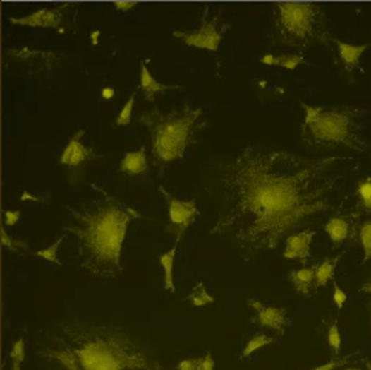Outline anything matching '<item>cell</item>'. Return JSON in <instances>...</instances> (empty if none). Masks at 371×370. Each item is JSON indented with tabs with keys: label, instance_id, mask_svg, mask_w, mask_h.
I'll return each instance as SVG.
<instances>
[{
	"label": "cell",
	"instance_id": "cell-21",
	"mask_svg": "<svg viewBox=\"0 0 371 370\" xmlns=\"http://www.w3.org/2000/svg\"><path fill=\"white\" fill-rule=\"evenodd\" d=\"M279 342V340L277 338H273V336H268L267 333H256L253 338L245 344V347H243L241 357L242 358H248L250 355H253V353L264 349L267 346H272V344H277Z\"/></svg>",
	"mask_w": 371,
	"mask_h": 370
},
{
	"label": "cell",
	"instance_id": "cell-15",
	"mask_svg": "<svg viewBox=\"0 0 371 370\" xmlns=\"http://www.w3.org/2000/svg\"><path fill=\"white\" fill-rule=\"evenodd\" d=\"M179 88L177 85H164V83L157 82L151 71L147 68L145 62L140 65V82H139V90L143 92V97L147 100H153L157 92H164L166 90H174Z\"/></svg>",
	"mask_w": 371,
	"mask_h": 370
},
{
	"label": "cell",
	"instance_id": "cell-11",
	"mask_svg": "<svg viewBox=\"0 0 371 370\" xmlns=\"http://www.w3.org/2000/svg\"><path fill=\"white\" fill-rule=\"evenodd\" d=\"M315 234L316 233L310 229L290 234V237L285 239L284 258L296 259L300 261L302 264H305L310 259V247L311 242H313Z\"/></svg>",
	"mask_w": 371,
	"mask_h": 370
},
{
	"label": "cell",
	"instance_id": "cell-8",
	"mask_svg": "<svg viewBox=\"0 0 371 370\" xmlns=\"http://www.w3.org/2000/svg\"><path fill=\"white\" fill-rule=\"evenodd\" d=\"M173 36L188 47H195L207 52H217L224 39V30L219 27L217 20H204L200 28L195 31H173Z\"/></svg>",
	"mask_w": 371,
	"mask_h": 370
},
{
	"label": "cell",
	"instance_id": "cell-27",
	"mask_svg": "<svg viewBox=\"0 0 371 370\" xmlns=\"http://www.w3.org/2000/svg\"><path fill=\"white\" fill-rule=\"evenodd\" d=\"M327 338H328V344H330V347L333 350L334 358H337V357H339L341 346H342L341 330H339V326H337V323H333L330 327H328Z\"/></svg>",
	"mask_w": 371,
	"mask_h": 370
},
{
	"label": "cell",
	"instance_id": "cell-12",
	"mask_svg": "<svg viewBox=\"0 0 371 370\" xmlns=\"http://www.w3.org/2000/svg\"><path fill=\"white\" fill-rule=\"evenodd\" d=\"M324 230L334 246H341L348 241L353 234L358 237V227L353 222L351 217L343 215H334L324 225Z\"/></svg>",
	"mask_w": 371,
	"mask_h": 370
},
{
	"label": "cell",
	"instance_id": "cell-7",
	"mask_svg": "<svg viewBox=\"0 0 371 370\" xmlns=\"http://www.w3.org/2000/svg\"><path fill=\"white\" fill-rule=\"evenodd\" d=\"M159 191L162 193L168 204V220H170L168 232L174 234L176 244H177L182 239L185 232H187L197 220L199 208L196 205L195 199H190V201L179 199V198L173 196L171 193H168L162 187H159Z\"/></svg>",
	"mask_w": 371,
	"mask_h": 370
},
{
	"label": "cell",
	"instance_id": "cell-42",
	"mask_svg": "<svg viewBox=\"0 0 371 370\" xmlns=\"http://www.w3.org/2000/svg\"><path fill=\"white\" fill-rule=\"evenodd\" d=\"M342 370H362V369H359V367H345Z\"/></svg>",
	"mask_w": 371,
	"mask_h": 370
},
{
	"label": "cell",
	"instance_id": "cell-5",
	"mask_svg": "<svg viewBox=\"0 0 371 370\" xmlns=\"http://www.w3.org/2000/svg\"><path fill=\"white\" fill-rule=\"evenodd\" d=\"M202 113H204L202 108L183 104L168 113L154 108L153 112L140 117V122L148 129L154 164L160 170H165L168 165L185 157V153L195 141Z\"/></svg>",
	"mask_w": 371,
	"mask_h": 370
},
{
	"label": "cell",
	"instance_id": "cell-25",
	"mask_svg": "<svg viewBox=\"0 0 371 370\" xmlns=\"http://www.w3.org/2000/svg\"><path fill=\"white\" fill-rule=\"evenodd\" d=\"M303 56L300 54H294V53H286L274 57V65L282 66V68L286 70H296L300 64H303Z\"/></svg>",
	"mask_w": 371,
	"mask_h": 370
},
{
	"label": "cell",
	"instance_id": "cell-20",
	"mask_svg": "<svg viewBox=\"0 0 371 370\" xmlns=\"http://www.w3.org/2000/svg\"><path fill=\"white\" fill-rule=\"evenodd\" d=\"M354 195L358 198L359 212L371 215V176H365L358 182Z\"/></svg>",
	"mask_w": 371,
	"mask_h": 370
},
{
	"label": "cell",
	"instance_id": "cell-19",
	"mask_svg": "<svg viewBox=\"0 0 371 370\" xmlns=\"http://www.w3.org/2000/svg\"><path fill=\"white\" fill-rule=\"evenodd\" d=\"M339 259H341V255H337L334 258H325L322 263L317 264L316 280H315L316 287H324V285H327L333 280L336 267L337 264H339Z\"/></svg>",
	"mask_w": 371,
	"mask_h": 370
},
{
	"label": "cell",
	"instance_id": "cell-10",
	"mask_svg": "<svg viewBox=\"0 0 371 370\" xmlns=\"http://www.w3.org/2000/svg\"><path fill=\"white\" fill-rule=\"evenodd\" d=\"M83 134H85V130H79L70 139L68 144L63 148L61 157H59V164L68 168H78L92 156V148H88L82 142Z\"/></svg>",
	"mask_w": 371,
	"mask_h": 370
},
{
	"label": "cell",
	"instance_id": "cell-9",
	"mask_svg": "<svg viewBox=\"0 0 371 370\" xmlns=\"http://www.w3.org/2000/svg\"><path fill=\"white\" fill-rule=\"evenodd\" d=\"M247 304L250 309L255 310V323H257L260 327H265V329L277 332L281 336L285 335V329L290 326V318L286 315L285 309L264 304L262 301L256 298H248Z\"/></svg>",
	"mask_w": 371,
	"mask_h": 370
},
{
	"label": "cell",
	"instance_id": "cell-4",
	"mask_svg": "<svg viewBox=\"0 0 371 370\" xmlns=\"http://www.w3.org/2000/svg\"><path fill=\"white\" fill-rule=\"evenodd\" d=\"M305 117L300 127L302 142L316 151L328 153L337 148L367 151L368 144L362 136V117L365 112L351 107L302 105Z\"/></svg>",
	"mask_w": 371,
	"mask_h": 370
},
{
	"label": "cell",
	"instance_id": "cell-28",
	"mask_svg": "<svg viewBox=\"0 0 371 370\" xmlns=\"http://www.w3.org/2000/svg\"><path fill=\"white\" fill-rule=\"evenodd\" d=\"M134 99H136V95H131L130 99L126 100L125 105L122 107V110L117 114L116 125L117 127H126L131 122V116H133V108H134Z\"/></svg>",
	"mask_w": 371,
	"mask_h": 370
},
{
	"label": "cell",
	"instance_id": "cell-18",
	"mask_svg": "<svg viewBox=\"0 0 371 370\" xmlns=\"http://www.w3.org/2000/svg\"><path fill=\"white\" fill-rule=\"evenodd\" d=\"M177 255V246H174L171 250L165 251L159 256V264L164 270V289L170 293H176V285H174V259Z\"/></svg>",
	"mask_w": 371,
	"mask_h": 370
},
{
	"label": "cell",
	"instance_id": "cell-35",
	"mask_svg": "<svg viewBox=\"0 0 371 370\" xmlns=\"http://www.w3.org/2000/svg\"><path fill=\"white\" fill-rule=\"evenodd\" d=\"M20 201H22V203H27V201H30V203H45V198H39V196H32V195H30V193L28 191H23L22 193V195H20V198H19Z\"/></svg>",
	"mask_w": 371,
	"mask_h": 370
},
{
	"label": "cell",
	"instance_id": "cell-34",
	"mask_svg": "<svg viewBox=\"0 0 371 370\" xmlns=\"http://www.w3.org/2000/svg\"><path fill=\"white\" fill-rule=\"evenodd\" d=\"M177 370H197V358L181 359L177 364Z\"/></svg>",
	"mask_w": 371,
	"mask_h": 370
},
{
	"label": "cell",
	"instance_id": "cell-14",
	"mask_svg": "<svg viewBox=\"0 0 371 370\" xmlns=\"http://www.w3.org/2000/svg\"><path fill=\"white\" fill-rule=\"evenodd\" d=\"M147 168H148V157H147L145 147H140V150L138 151H130V153H126L119 164V172L130 176L142 174L143 172H147Z\"/></svg>",
	"mask_w": 371,
	"mask_h": 370
},
{
	"label": "cell",
	"instance_id": "cell-26",
	"mask_svg": "<svg viewBox=\"0 0 371 370\" xmlns=\"http://www.w3.org/2000/svg\"><path fill=\"white\" fill-rule=\"evenodd\" d=\"M10 359H11V370H22V364H23V359H25V341H23V338H19L18 341L13 342Z\"/></svg>",
	"mask_w": 371,
	"mask_h": 370
},
{
	"label": "cell",
	"instance_id": "cell-29",
	"mask_svg": "<svg viewBox=\"0 0 371 370\" xmlns=\"http://www.w3.org/2000/svg\"><path fill=\"white\" fill-rule=\"evenodd\" d=\"M0 242H2V247L5 250H11V251L25 250V249L30 247L28 244H25L23 241L11 238L10 234H8V232L4 229V227H2V230H0Z\"/></svg>",
	"mask_w": 371,
	"mask_h": 370
},
{
	"label": "cell",
	"instance_id": "cell-17",
	"mask_svg": "<svg viewBox=\"0 0 371 370\" xmlns=\"http://www.w3.org/2000/svg\"><path fill=\"white\" fill-rule=\"evenodd\" d=\"M334 44L337 45V52H339L345 70L348 71L356 68L360 61V56L365 53V49H368V45H353L342 40H334Z\"/></svg>",
	"mask_w": 371,
	"mask_h": 370
},
{
	"label": "cell",
	"instance_id": "cell-16",
	"mask_svg": "<svg viewBox=\"0 0 371 370\" xmlns=\"http://www.w3.org/2000/svg\"><path fill=\"white\" fill-rule=\"evenodd\" d=\"M316 267L317 264L290 272L288 278L293 284V289L296 290V293H299V295L307 297L311 287H313L315 280H316Z\"/></svg>",
	"mask_w": 371,
	"mask_h": 370
},
{
	"label": "cell",
	"instance_id": "cell-41",
	"mask_svg": "<svg viewBox=\"0 0 371 370\" xmlns=\"http://www.w3.org/2000/svg\"><path fill=\"white\" fill-rule=\"evenodd\" d=\"M364 364H365L367 370H371V359H364Z\"/></svg>",
	"mask_w": 371,
	"mask_h": 370
},
{
	"label": "cell",
	"instance_id": "cell-22",
	"mask_svg": "<svg viewBox=\"0 0 371 370\" xmlns=\"http://www.w3.org/2000/svg\"><path fill=\"white\" fill-rule=\"evenodd\" d=\"M358 241L360 244L362 250H364V259H362V264H367L368 261H371V217L359 224Z\"/></svg>",
	"mask_w": 371,
	"mask_h": 370
},
{
	"label": "cell",
	"instance_id": "cell-32",
	"mask_svg": "<svg viewBox=\"0 0 371 370\" xmlns=\"http://www.w3.org/2000/svg\"><path fill=\"white\" fill-rule=\"evenodd\" d=\"M214 367L216 363L212 353H205L204 357L197 358V370H214Z\"/></svg>",
	"mask_w": 371,
	"mask_h": 370
},
{
	"label": "cell",
	"instance_id": "cell-40",
	"mask_svg": "<svg viewBox=\"0 0 371 370\" xmlns=\"http://www.w3.org/2000/svg\"><path fill=\"white\" fill-rule=\"evenodd\" d=\"M360 292L362 293H368V295H371V278H370V280H367L364 284H362Z\"/></svg>",
	"mask_w": 371,
	"mask_h": 370
},
{
	"label": "cell",
	"instance_id": "cell-13",
	"mask_svg": "<svg viewBox=\"0 0 371 370\" xmlns=\"http://www.w3.org/2000/svg\"><path fill=\"white\" fill-rule=\"evenodd\" d=\"M61 20L62 16L53 10H48V8H42V10L23 16V18L10 19L11 23L28 28H57L61 25Z\"/></svg>",
	"mask_w": 371,
	"mask_h": 370
},
{
	"label": "cell",
	"instance_id": "cell-23",
	"mask_svg": "<svg viewBox=\"0 0 371 370\" xmlns=\"http://www.w3.org/2000/svg\"><path fill=\"white\" fill-rule=\"evenodd\" d=\"M187 301L193 307L199 309V307H205L208 304H213L216 299H214V297L209 295V292L207 290L204 282H197L195 287H193V290L190 292Z\"/></svg>",
	"mask_w": 371,
	"mask_h": 370
},
{
	"label": "cell",
	"instance_id": "cell-31",
	"mask_svg": "<svg viewBox=\"0 0 371 370\" xmlns=\"http://www.w3.org/2000/svg\"><path fill=\"white\" fill-rule=\"evenodd\" d=\"M347 298H348L347 293H345V292L339 287V285L334 284V285H333V302L336 304V307L341 310V309L343 307L345 302H347Z\"/></svg>",
	"mask_w": 371,
	"mask_h": 370
},
{
	"label": "cell",
	"instance_id": "cell-39",
	"mask_svg": "<svg viewBox=\"0 0 371 370\" xmlns=\"http://www.w3.org/2000/svg\"><path fill=\"white\" fill-rule=\"evenodd\" d=\"M274 57L273 54H265L262 56V59H260V62H262L264 65H274Z\"/></svg>",
	"mask_w": 371,
	"mask_h": 370
},
{
	"label": "cell",
	"instance_id": "cell-38",
	"mask_svg": "<svg viewBox=\"0 0 371 370\" xmlns=\"http://www.w3.org/2000/svg\"><path fill=\"white\" fill-rule=\"evenodd\" d=\"M99 37H100V31L99 30H95V31H91V35H90V42H91V45H97L99 44Z\"/></svg>",
	"mask_w": 371,
	"mask_h": 370
},
{
	"label": "cell",
	"instance_id": "cell-37",
	"mask_svg": "<svg viewBox=\"0 0 371 370\" xmlns=\"http://www.w3.org/2000/svg\"><path fill=\"white\" fill-rule=\"evenodd\" d=\"M114 95H116V91L111 87H105V88H102V92H100V96H102V99H107V100L113 99Z\"/></svg>",
	"mask_w": 371,
	"mask_h": 370
},
{
	"label": "cell",
	"instance_id": "cell-6",
	"mask_svg": "<svg viewBox=\"0 0 371 370\" xmlns=\"http://www.w3.org/2000/svg\"><path fill=\"white\" fill-rule=\"evenodd\" d=\"M273 28L279 44L299 49L332 39L325 11L311 2L276 4Z\"/></svg>",
	"mask_w": 371,
	"mask_h": 370
},
{
	"label": "cell",
	"instance_id": "cell-24",
	"mask_svg": "<svg viewBox=\"0 0 371 370\" xmlns=\"http://www.w3.org/2000/svg\"><path fill=\"white\" fill-rule=\"evenodd\" d=\"M66 238V234H62L61 238H59L54 244H51V246L44 249V250H39V251H35V255L42 258V259H45L48 261V263H53L56 265H61V261H59L57 258V251H59V247H61V244L65 241Z\"/></svg>",
	"mask_w": 371,
	"mask_h": 370
},
{
	"label": "cell",
	"instance_id": "cell-36",
	"mask_svg": "<svg viewBox=\"0 0 371 370\" xmlns=\"http://www.w3.org/2000/svg\"><path fill=\"white\" fill-rule=\"evenodd\" d=\"M114 6H116V10L119 11V13H126V11H130L131 8L138 6V4L136 2H116Z\"/></svg>",
	"mask_w": 371,
	"mask_h": 370
},
{
	"label": "cell",
	"instance_id": "cell-3",
	"mask_svg": "<svg viewBox=\"0 0 371 370\" xmlns=\"http://www.w3.org/2000/svg\"><path fill=\"white\" fill-rule=\"evenodd\" d=\"M99 196L79 208H70L73 222L65 227L78 242L83 270L102 280H116L123 272L121 263L126 232L134 220H142L136 208L92 184Z\"/></svg>",
	"mask_w": 371,
	"mask_h": 370
},
{
	"label": "cell",
	"instance_id": "cell-33",
	"mask_svg": "<svg viewBox=\"0 0 371 370\" xmlns=\"http://www.w3.org/2000/svg\"><path fill=\"white\" fill-rule=\"evenodd\" d=\"M5 225L6 227H14L20 222L22 213L19 210H5Z\"/></svg>",
	"mask_w": 371,
	"mask_h": 370
},
{
	"label": "cell",
	"instance_id": "cell-43",
	"mask_svg": "<svg viewBox=\"0 0 371 370\" xmlns=\"http://www.w3.org/2000/svg\"><path fill=\"white\" fill-rule=\"evenodd\" d=\"M370 321H371V302H370Z\"/></svg>",
	"mask_w": 371,
	"mask_h": 370
},
{
	"label": "cell",
	"instance_id": "cell-1",
	"mask_svg": "<svg viewBox=\"0 0 371 370\" xmlns=\"http://www.w3.org/2000/svg\"><path fill=\"white\" fill-rule=\"evenodd\" d=\"M353 156L305 157L250 144L216 162L219 217L212 234L247 255L274 250L315 216L333 208Z\"/></svg>",
	"mask_w": 371,
	"mask_h": 370
},
{
	"label": "cell",
	"instance_id": "cell-30",
	"mask_svg": "<svg viewBox=\"0 0 371 370\" xmlns=\"http://www.w3.org/2000/svg\"><path fill=\"white\" fill-rule=\"evenodd\" d=\"M354 355H358V353H350V355H345L342 358H334L332 359L330 363H327V364H322V366H317V367H313V369H310V370H336V369H339V367H343L345 364L348 363V359Z\"/></svg>",
	"mask_w": 371,
	"mask_h": 370
},
{
	"label": "cell",
	"instance_id": "cell-2",
	"mask_svg": "<svg viewBox=\"0 0 371 370\" xmlns=\"http://www.w3.org/2000/svg\"><path fill=\"white\" fill-rule=\"evenodd\" d=\"M39 357L51 370H160L154 350L119 327L75 319L59 324L39 342Z\"/></svg>",
	"mask_w": 371,
	"mask_h": 370
}]
</instances>
